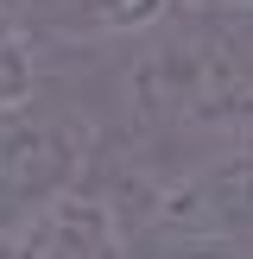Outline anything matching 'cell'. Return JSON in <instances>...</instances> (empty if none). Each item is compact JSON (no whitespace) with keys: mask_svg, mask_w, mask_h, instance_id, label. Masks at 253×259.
Instances as JSON below:
<instances>
[{"mask_svg":"<svg viewBox=\"0 0 253 259\" xmlns=\"http://www.w3.org/2000/svg\"><path fill=\"white\" fill-rule=\"evenodd\" d=\"M253 240V146H234L158 190L146 215L152 253H240Z\"/></svg>","mask_w":253,"mask_h":259,"instance_id":"6da1fadb","label":"cell"},{"mask_svg":"<svg viewBox=\"0 0 253 259\" xmlns=\"http://www.w3.org/2000/svg\"><path fill=\"white\" fill-rule=\"evenodd\" d=\"M89 164V126L70 114H32V101L0 108V240L51 190L76 184Z\"/></svg>","mask_w":253,"mask_h":259,"instance_id":"7a4b0ae2","label":"cell"},{"mask_svg":"<svg viewBox=\"0 0 253 259\" xmlns=\"http://www.w3.org/2000/svg\"><path fill=\"white\" fill-rule=\"evenodd\" d=\"M139 108L177 114L190 126H247L253 120V76L222 45H177L139 70Z\"/></svg>","mask_w":253,"mask_h":259,"instance_id":"3957f363","label":"cell"},{"mask_svg":"<svg viewBox=\"0 0 253 259\" xmlns=\"http://www.w3.org/2000/svg\"><path fill=\"white\" fill-rule=\"evenodd\" d=\"M0 253H32V259H95V253H126V222L114 196L101 190H51L38 209H25L7 228Z\"/></svg>","mask_w":253,"mask_h":259,"instance_id":"277c9868","label":"cell"},{"mask_svg":"<svg viewBox=\"0 0 253 259\" xmlns=\"http://www.w3.org/2000/svg\"><path fill=\"white\" fill-rule=\"evenodd\" d=\"M171 0H51V25L63 32H139Z\"/></svg>","mask_w":253,"mask_h":259,"instance_id":"5b68a950","label":"cell"},{"mask_svg":"<svg viewBox=\"0 0 253 259\" xmlns=\"http://www.w3.org/2000/svg\"><path fill=\"white\" fill-rule=\"evenodd\" d=\"M32 82H38V57L25 38L0 32V108H13V101H32Z\"/></svg>","mask_w":253,"mask_h":259,"instance_id":"8992f818","label":"cell"},{"mask_svg":"<svg viewBox=\"0 0 253 259\" xmlns=\"http://www.w3.org/2000/svg\"><path fill=\"white\" fill-rule=\"evenodd\" d=\"M19 7H25V0H0V19L13 25V13H19Z\"/></svg>","mask_w":253,"mask_h":259,"instance_id":"52a82bcc","label":"cell"},{"mask_svg":"<svg viewBox=\"0 0 253 259\" xmlns=\"http://www.w3.org/2000/svg\"><path fill=\"white\" fill-rule=\"evenodd\" d=\"M0 32H13V25H7V19H0Z\"/></svg>","mask_w":253,"mask_h":259,"instance_id":"ba28073f","label":"cell"}]
</instances>
